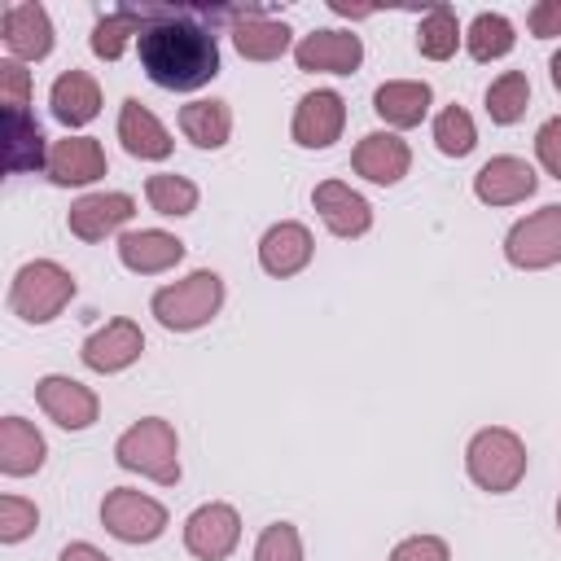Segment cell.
Wrapping results in <instances>:
<instances>
[{
	"label": "cell",
	"instance_id": "cell-1",
	"mask_svg": "<svg viewBox=\"0 0 561 561\" xmlns=\"http://www.w3.org/2000/svg\"><path fill=\"white\" fill-rule=\"evenodd\" d=\"M202 18H215V9H193V4L145 9V31L136 39V53L149 83L167 92H197L219 75V39Z\"/></svg>",
	"mask_w": 561,
	"mask_h": 561
},
{
	"label": "cell",
	"instance_id": "cell-2",
	"mask_svg": "<svg viewBox=\"0 0 561 561\" xmlns=\"http://www.w3.org/2000/svg\"><path fill=\"white\" fill-rule=\"evenodd\" d=\"M114 460L127 473H140L158 486H175L180 482V438L175 425L162 416H140L136 425H127L114 443Z\"/></svg>",
	"mask_w": 561,
	"mask_h": 561
},
{
	"label": "cell",
	"instance_id": "cell-3",
	"mask_svg": "<svg viewBox=\"0 0 561 561\" xmlns=\"http://www.w3.org/2000/svg\"><path fill=\"white\" fill-rule=\"evenodd\" d=\"M219 307H224V276L210 267H197L184 280L153 289V298H149V311L171 333H193V329L210 324L219 316Z\"/></svg>",
	"mask_w": 561,
	"mask_h": 561
},
{
	"label": "cell",
	"instance_id": "cell-4",
	"mask_svg": "<svg viewBox=\"0 0 561 561\" xmlns=\"http://www.w3.org/2000/svg\"><path fill=\"white\" fill-rule=\"evenodd\" d=\"M526 465H530L526 443L508 425H486L465 447V473H469V482L478 491H491V495L513 491L526 478Z\"/></svg>",
	"mask_w": 561,
	"mask_h": 561
},
{
	"label": "cell",
	"instance_id": "cell-5",
	"mask_svg": "<svg viewBox=\"0 0 561 561\" xmlns=\"http://www.w3.org/2000/svg\"><path fill=\"white\" fill-rule=\"evenodd\" d=\"M75 298V276L57 263V259H31L13 272L9 285V307L13 316H22L26 324H48L66 311V302Z\"/></svg>",
	"mask_w": 561,
	"mask_h": 561
},
{
	"label": "cell",
	"instance_id": "cell-6",
	"mask_svg": "<svg viewBox=\"0 0 561 561\" xmlns=\"http://www.w3.org/2000/svg\"><path fill=\"white\" fill-rule=\"evenodd\" d=\"M504 259L517 272H543L561 263V202H548L517 219L504 237Z\"/></svg>",
	"mask_w": 561,
	"mask_h": 561
},
{
	"label": "cell",
	"instance_id": "cell-7",
	"mask_svg": "<svg viewBox=\"0 0 561 561\" xmlns=\"http://www.w3.org/2000/svg\"><path fill=\"white\" fill-rule=\"evenodd\" d=\"M167 504L136 491V486H114L101 500V526L118 539V543H153L167 530Z\"/></svg>",
	"mask_w": 561,
	"mask_h": 561
},
{
	"label": "cell",
	"instance_id": "cell-8",
	"mask_svg": "<svg viewBox=\"0 0 561 561\" xmlns=\"http://www.w3.org/2000/svg\"><path fill=\"white\" fill-rule=\"evenodd\" d=\"M241 543V517L232 504L224 500H210V504H197L184 522V548L197 557V561H224L232 557Z\"/></svg>",
	"mask_w": 561,
	"mask_h": 561
},
{
	"label": "cell",
	"instance_id": "cell-9",
	"mask_svg": "<svg viewBox=\"0 0 561 561\" xmlns=\"http://www.w3.org/2000/svg\"><path fill=\"white\" fill-rule=\"evenodd\" d=\"M35 403H39V412H44L53 425H61V430H88V425L101 416L96 390L83 386V381H75V377H66V373L39 377V381H35Z\"/></svg>",
	"mask_w": 561,
	"mask_h": 561
},
{
	"label": "cell",
	"instance_id": "cell-10",
	"mask_svg": "<svg viewBox=\"0 0 561 561\" xmlns=\"http://www.w3.org/2000/svg\"><path fill=\"white\" fill-rule=\"evenodd\" d=\"M342 127H346V101H342V92L316 88V92L298 96L294 123H289L294 145H302V149H329L342 136Z\"/></svg>",
	"mask_w": 561,
	"mask_h": 561
},
{
	"label": "cell",
	"instance_id": "cell-11",
	"mask_svg": "<svg viewBox=\"0 0 561 561\" xmlns=\"http://www.w3.org/2000/svg\"><path fill=\"white\" fill-rule=\"evenodd\" d=\"M140 351H145V333H140V324L127 320V316H118V320H110V324H101L96 333L83 337L79 359H83V368L110 377V373L131 368V364L140 359Z\"/></svg>",
	"mask_w": 561,
	"mask_h": 561
},
{
	"label": "cell",
	"instance_id": "cell-12",
	"mask_svg": "<svg viewBox=\"0 0 561 561\" xmlns=\"http://www.w3.org/2000/svg\"><path fill=\"white\" fill-rule=\"evenodd\" d=\"M294 61H298V70H311V75H351L364 61V39L355 31L324 26L294 44Z\"/></svg>",
	"mask_w": 561,
	"mask_h": 561
},
{
	"label": "cell",
	"instance_id": "cell-13",
	"mask_svg": "<svg viewBox=\"0 0 561 561\" xmlns=\"http://www.w3.org/2000/svg\"><path fill=\"white\" fill-rule=\"evenodd\" d=\"M535 188H539V175H535V167H530L526 158H517V153H495V158H486V162L478 167V175H473V197L486 202V206H517V202H526Z\"/></svg>",
	"mask_w": 561,
	"mask_h": 561
},
{
	"label": "cell",
	"instance_id": "cell-14",
	"mask_svg": "<svg viewBox=\"0 0 561 561\" xmlns=\"http://www.w3.org/2000/svg\"><path fill=\"white\" fill-rule=\"evenodd\" d=\"M0 39L13 61H44L53 53V18L44 4H9L0 18Z\"/></svg>",
	"mask_w": 561,
	"mask_h": 561
},
{
	"label": "cell",
	"instance_id": "cell-15",
	"mask_svg": "<svg viewBox=\"0 0 561 561\" xmlns=\"http://www.w3.org/2000/svg\"><path fill=\"white\" fill-rule=\"evenodd\" d=\"M105 171H110V162H105V149H101L96 136H61L48 149V180L57 188L96 184Z\"/></svg>",
	"mask_w": 561,
	"mask_h": 561
},
{
	"label": "cell",
	"instance_id": "cell-16",
	"mask_svg": "<svg viewBox=\"0 0 561 561\" xmlns=\"http://www.w3.org/2000/svg\"><path fill=\"white\" fill-rule=\"evenodd\" d=\"M351 167L368 184H386L390 188L412 171V149H408V140L399 131H368L351 149Z\"/></svg>",
	"mask_w": 561,
	"mask_h": 561
},
{
	"label": "cell",
	"instance_id": "cell-17",
	"mask_svg": "<svg viewBox=\"0 0 561 561\" xmlns=\"http://www.w3.org/2000/svg\"><path fill=\"white\" fill-rule=\"evenodd\" d=\"M311 206H316V215L324 219V228H329L333 237H342V241L364 237V232L373 228V206H368L351 184H342V180H320V184L311 188Z\"/></svg>",
	"mask_w": 561,
	"mask_h": 561
},
{
	"label": "cell",
	"instance_id": "cell-18",
	"mask_svg": "<svg viewBox=\"0 0 561 561\" xmlns=\"http://www.w3.org/2000/svg\"><path fill=\"white\" fill-rule=\"evenodd\" d=\"M131 215H136V197L131 193H83L66 210V228L79 241H105L110 232L131 224Z\"/></svg>",
	"mask_w": 561,
	"mask_h": 561
},
{
	"label": "cell",
	"instance_id": "cell-19",
	"mask_svg": "<svg viewBox=\"0 0 561 561\" xmlns=\"http://www.w3.org/2000/svg\"><path fill=\"white\" fill-rule=\"evenodd\" d=\"M311 254H316V241H311L307 224H298V219L272 224V228L263 232V241H259V267H263L267 276H276V280L298 276V272L311 263Z\"/></svg>",
	"mask_w": 561,
	"mask_h": 561
},
{
	"label": "cell",
	"instance_id": "cell-20",
	"mask_svg": "<svg viewBox=\"0 0 561 561\" xmlns=\"http://www.w3.org/2000/svg\"><path fill=\"white\" fill-rule=\"evenodd\" d=\"M289 44H294V31H289L285 22L267 18V13L254 9V4L237 9V18H232V48H237L245 61H276V57L289 53Z\"/></svg>",
	"mask_w": 561,
	"mask_h": 561
},
{
	"label": "cell",
	"instance_id": "cell-21",
	"mask_svg": "<svg viewBox=\"0 0 561 561\" xmlns=\"http://www.w3.org/2000/svg\"><path fill=\"white\" fill-rule=\"evenodd\" d=\"M184 259V241L162 228H136L118 237V263L136 276H162Z\"/></svg>",
	"mask_w": 561,
	"mask_h": 561
},
{
	"label": "cell",
	"instance_id": "cell-22",
	"mask_svg": "<svg viewBox=\"0 0 561 561\" xmlns=\"http://www.w3.org/2000/svg\"><path fill=\"white\" fill-rule=\"evenodd\" d=\"M118 140H123V149H127L131 158H140V162H162V158H171V149H175L171 131H167V127L158 123V114H153L149 105H140L136 96H127L123 110H118Z\"/></svg>",
	"mask_w": 561,
	"mask_h": 561
},
{
	"label": "cell",
	"instance_id": "cell-23",
	"mask_svg": "<svg viewBox=\"0 0 561 561\" xmlns=\"http://www.w3.org/2000/svg\"><path fill=\"white\" fill-rule=\"evenodd\" d=\"M4 123V171L22 175V171H48V149L39 118L31 110H0Z\"/></svg>",
	"mask_w": 561,
	"mask_h": 561
},
{
	"label": "cell",
	"instance_id": "cell-24",
	"mask_svg": "<svg viewBox=\"0 0 561 561\" xmlns=\"http://www.w3.org/2000/svg\"><path fill=\"white\" fill-rule=\"evenodd\" d=\"M48 105H53V118L70 131V127H88L96 114H101V83L88 75V70H61L53 79V92H48Z\"/></svg>",
	"mask_w": 561,
	"mask_h": 561
},
{
	"label": "cell",
	"instance_id": "cell-25",
	"mask_svg": "<svg viewBox=\"0 0 561 561\" xmlns=\"http://www.w3.org/2000/svg\"><path fill=\"white\" fill-rule=\"evenodd\" d=\"M430 83L425 79H390L373 92V114L386 123V131H408L430 114Z\"/></svg>",
	"mask_w": 561,
	"mask_h": 561
},
{
	"label": "cell",
	"instance_id": "cell-26",
	"mask_svg": "<svg viewBox=\"0 0 561 561\" xmlns=\"http://www.w3.org/2000/svg\"><path fill=\"white\" fill-rule=\"evenodd\" d=\"M48 443L26 416H4L0 421V473L4 478H31L44 469Z\"/></svg>",
	"mask_w": 561,
	"mask_h": 561
},
{
	"label": "cell",
	"instance_id": "cell-27",
	"mask_svg": "<svg viewBox=\"0 0 561 561\" xmlns=\"http://www.w3.org/2000/svg\"><path fill=\"white\" fill-rule=\"evenodd\" d=\"M180 131L184 140H193L197 149H224L232 136V110L228 101H188L180 105Z\"/></svg>",
	"mask_w": 561,
	"mask_h": 561
},
{
	"label": "cell",
	"instance_id": "cell-28",
	"mask_svg": "<svg viewBox=\"0 0 561 561\" xmlns=\"http://www.w3.org/2000/svg\"><path fill=\"white\" fill-rule=\"evenodd\" d=\"M460 39H465V31H460V18H456L451 4H434V9L421 13V22H416V48H421V57L447 61L460 48Z\"/></svg>",
	"mask_w": 561,
	"mask_h": 561
},
{
	"label": "cell",
	"instance_id": "cell-29",
	"mask_svg": "<svg viewBox=\"0 0 561 561\" xmlns=\"http://www.w3.org/2000/svg\"><path fill=\"white\" fill-rule=\"evenodd\" d=\"M140 31H145V9H114V13L96 18L88 44H92V53H96L101 61H118L123 48H127L131 39H140Z\"/></svg>",
	"mask_w": 561,
	"mask_h": 561
},
{
	"label": "cell",
	"instance_id": "cell-30",
	"mask_svg": "<svg viewBox=\"0 0 561 561\" xmlns=\"http://www.w3.org/2000/svg\"><path fill=\"white\" fill-rule=\"evenodd\" d=\"M513 44H517V31L504 13H478L465 31V48L473 61H500L513 53Z\"/></svg>",
	"mask_w": 561,
	"mask_h": 561
},
{
	"label": "cell",
	"instance_id": "cell-31",
	"mask_svg": "<svg viewBox=\"0 0 561 561\" xmlns=\"http://www.w3.org/2000/svg\"><path fill=\"white\" fill-rule=\"evenodd\" d=\"M197 184L188 180V175H175V171H158V175H149L145 180V202L158 210V215H167V219H184V215H193L197 210Z\"/></svg>",
	"mask_w": 561,
	"mask_h": 561
},
{
	"label": "cell",
	"instance_id": "cell-32",
	"mask_svg": "<svg viewBox=\"0 0 561 561\" xmlns=\"http://www.w3.org/2000/svg\"><path fill=\"white\" fill-rule=\"evenodd\" d=\"M526 105H530V79L522 70H504L500 79H491V88H486V114H491V123L513 127L526 114Z\"/></svg>",
	"mask_w": 561,
	"mask_h": 561
},
{
	"label": "cell",
	"instance_id": "cell-33",
	"mask_svg": "<svg viewBox=\"0 0 561 561\" xmlns=\"http://www.w3.org/2000/svg\"><path fill=\"white\" fill-rule=\"evenodd\" d=\"M434 145H438V153H447V158H469L473 145H478L473 114H469L465 105L438 110V118H434Z\"/></svg>",
	"mask_w": 561,
	"mask_h": 561
},
{
	"label": "cell",
	"instance_id": "cell-34",
	"mask_svg": "<svg viewBox=\"0 0 561 561\" xmlns=\"http://www.w3.org/2000/svg\"><path fill=\"white\" fill-rule=\"evenodd\" d=\"M254 561H302V535L294 522H272L254 539Z\"/></svg>",
	"mask_w": 561,
	"mask_h": 561
},
{
	"label": "cell",
	"instance_id": "cell-35",
	"mask_svg": "<svg viewBox=\"0 0 561 561\" xmlns=\"http://www.w3.org/2000/svg\"><path fill=\"white\" fill-rule=\"evenodd\" d=\"M39 526V508L26 495H0V543H22L26 535H35Z\"/></svg>",
	"mask_w": 561,
	"mask_h": 561
},
{
	"label": "cell",
	"instance_id": "cell-36",
	"mask_svg": "<svg viewBox=\"0 0 561 561\" xmlns=\"http://www.w3.org/2000/svg\"><path fill=\"white\" fill-rule=\"evenodd\" d=\"M31 105V70L26 61L4 57L0 61V110H26Z\"/></svg>",
	"mask_w": 561,
	"mask_h": 561
},
{
	"label": "cell",
	"instance_id": "cell-37",
	"mask_svg": "<svg viewBox=\"0 0 561 561\" xmlns=\"http://www.w3.org/2000/svg\"><path fill=\"white\" fill-rule=\"evenodd\" d=\"M390 561H451V548L438 535H408L390 548Z\"/></svg>",
	"mask_w": 561,
	"mask_h": 561
},
{
	"label": "cell",
	"instance_id": "cell-38",
	"mask_svg": "<svg viewBox=\"0 0 561 561\" xmlns=\"http://www.w3.org/2000/svg\"><path fill=\"white\" fill-rule=\"evenodd\" d=\"M535 158H539V167L552 180H561V114H552L548 123H539V131H535Z\"/></svg>",
	"mask_w": 561,
	"mask_h": 561
},
{
	"label": "cell",
	"instance_id": "cell-39",
	"mask_svg": "<svg viewBox=\"0 0 561 561\" xmlns=\"http://www.w3.org/2000/svg\"><path fill=\"white\" fill-rule=\"evenodd\" d=\"M526 26H530L535 39H557V35H561V0H539V4H530Z\"/></svg>",
	"mask_w": 561,
	"mask_h": 561
},
{
	"label": "cell",
	"instance_id": "cell-40",
	"mask_svg": "<svg viewBox=\"0 0 561 561\" xmlns=\"http://www.w3.org/2000/svg\"><path fill=\"white\" fill-rule=\"evenodd\" d=\"M57 561H110L96 543H88V539H75V543H66L61 552H57Z\"/></svg>",
	"mask_w": 561,
	"mask_h": 561
},
{
	"label": "cell",
	"instance_id": "cell-41",
	"mask_svg": "<svg viewBox=\"0 0 561 561\" xmlns=\"http://www.w3.org/2000/svg\"><path fill=\"white\" fill-rule=\"evenodd\" d=\"M548 79H552V88L561 92V48H557V53L548 57Z\"/></svg>",
	"mask_w": 561,
	"mask_h": 561
},
{
	"label": "cell",
	"instance_id": "cell-42",
	"mask_svg": "<svg viewBox=\"0 0 561 561\" xmlns=\"http://www.w3.org/2000/svg\"><path fill=\"white\" fill-rule=\"evenodd\" d=\"M557 526H561V495H557Z\"/></svg>",
	"mask_w": 561,
	"mask_h": 561
}]
</instances>
